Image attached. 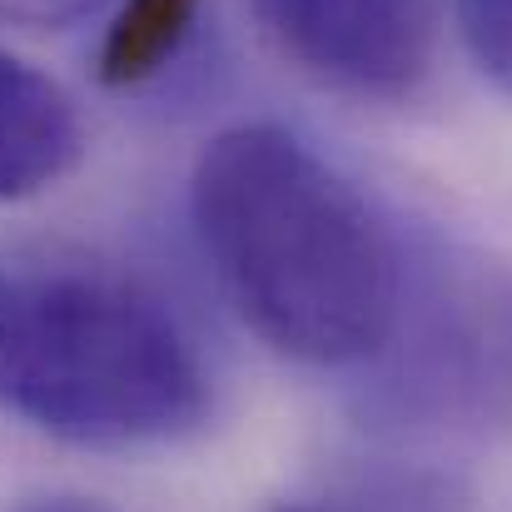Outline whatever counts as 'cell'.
Wrapping results in <instances>:
<instances>
[{
  "instance_id": "cell-8",
  "label": "cell",
  "mask_w": 512,
  "mask_h": 512,
  "mask_svg": "<svg viewBox=\"0 0 512 512\" xmlns=\"http://www.w3.org/2000/svg\"><path fill=\"white\" fill-rule=\"evenodd\" d=\"M20 512H110V508H100L90 498H40V503H30V508H20Z\"/></svg>"
},
{
  "instance_id": "cell-9",
  "label": "cell",
  "mask_w": 512,
  "mask_h": 512,
  "mask_svg": "<svg viewBox=\"0 0 512 512\" xmlns=\"http://www.w3.org/2000/svg\"><path fill=\"white\" fill-rule=\"evenodd\" d=\"M274 512H348V508H334V503H284Z\"/></svg>"
},
{
  "instance_id": "cell-3",
  "label": "cell",
  "mask_w": 512,
  "mask_h": 512,
  "mask_svg": "<svg viewBox=\"0 0 512 512\" xmlns=\"http://www.w3.org/2000/svg\"><path fill=\"white\" fill-rule=\"evenodd\" d=\"M264 40L358 100L413 95L433 60V0H244Z\"/></svg>"
},
{
  "instance_id": "cell-5",
  "label": "cell",
  "mask_w": 512,
  "mask_h": 512,
  "mask_svg": "<svg viewBox=\"0 0 512 512\" xmlns=\"http://www.w3.org/2000/svg\"><path fill=\"white\" fill-rule=\"evenodd\" d=\"M204 0H120L115 20L100 40V80L110 90H135L155 80L174 55L184 50Z\"/></svg>"
},
{
  "instance_id": "cell-1",
  "label": "cell",
  "mask_w": 512,
  "mask_h": 512,
  "mask_svg": "<svg viewBox=\"0 0 512 512\" xmlns=\"http://www.w3.org/2000/svg\"><path fill=\"white\" fill-rule=\"evenodd\" d=\"M194 239L279 358L348 368L403 324V254L363 189L274 120L219 130L189 174Z\"/></svg>"
},
{
  "instance_id": "cell-4",
  "label": "cell",
  "mask_w": 512,
  "mask_h": 512,
  "mask_svg": "<svg viewBox=\"0 0 512 512\" xmlns=\"http://www.w3.org/2000/svg\"><path fill=\"white\" fill-rule=\"evenodd\" d=\"M85 155V125L60 80L0 45V204L55 189Z\"/></svg>"
},
{
  "instance_id": "cell-7",
  "label": "cell",
  "mask_w": 512,
  "mask_h": 512,
  "mask_svg": "<svg viewBox=\"0 0 512 512\" xmlns=\"http://www.w3.org/2000/svg\"><path fill=\"white\" fill-rule=\"evenodd\" d=\"M95 0H0V20L10 25H30V30H60L70 20H80Z\"/></svg>"
},
{
  "instance_id": "cell-6",
  "label": "cell",
  "mask_w": 512,
  "mask_h": 512,
  "mask_svg": "<svg viewBox=\"0 0 512 512\" xmlns=\"http://www.w3.org/2000/svg\"><path fill=\"white\" fill-rule=\"evenodd\" d=\"M458 35L483 80L512 100V0H458Z\"/></svg>"
},
{
  "instance_id": "cell-2",
  "label": "cell",
  "mask_w": 512,
  "mask_h": 512,
  "mask_svg": "<svg viewBox=\"0 0 512 512\" xmlns=\"http://www.w3.org/2000/svg\"><path fill=\"white\" fill-rule=\"evenodd\" d=\"M204 408V363L155 294L110 274L0 269V413L80 448H145Z\"/></svg>"
}]
</instances>
